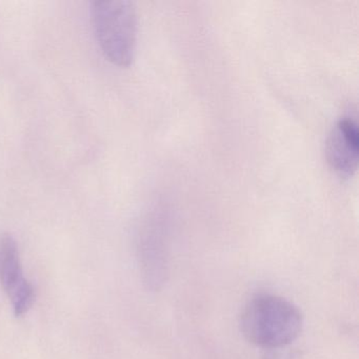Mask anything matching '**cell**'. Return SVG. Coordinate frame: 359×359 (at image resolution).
Returning <instances> with one entry per match:
<instances>
[{"mask_svg": "<svg viewBox=\"0 0 359 359\" xmlns=\"http://www.w3.org/2000/svg\"><path fill=\"white\" fill-rule=\"evenodd\" d=\"M297 306L280 296L262 294L243 309L241 327L251 344L262 348H281L293 342L302 330Z\"/></svg>", "mask_w": 359, "mask_h": 359, "instance_id": "6da1fadb", "label": "cell"}, {"mask_svg": "<svg viewBox=\"0 0 359 359\" xmlns=\"http://www.w3.org/2000/svg\"><path fill=\"white\" fill-rule=\"evenodd\" d=\"M90 20L104 57L121 68L131 66L137 45L135 5L126 0L93 1L90 6Z\"/></svg>", "mask_w": 359, "mask_h": 359, "instance_id": "7a4b0ae2", "label": "cell"}, {"mask_svg": "<svg viewBox=\"0 0 359 359\" xmlns=\"http://www.w3.org/2000/svg\"><path fill=\"white\" fill-rule=\"evenodd\" d=\"M0 283L11 302L15 316L28 313L36 300V291L25 277L15 239L7 233L0 235Z\"/></svg>", "mask_w": 359, "mask_h": 359, "instance_id": "3957f363", "label": "cell"}, {"mask_svg": "<svg viewBox=\"0 0 359 359\" xmlns=\"http://www.w3.org/2000/svg\"><path fill=\"white\" fill-rule=\"evenodd\" d=\"M325 158L340 177L354 175L358 167L359 130L352 117H342L332 128L325 140Z\"/></svg>", "mask_w": 359, "mask_h": 359, "instance_id": "277c9868", "label": "cell"}]
</instances>
